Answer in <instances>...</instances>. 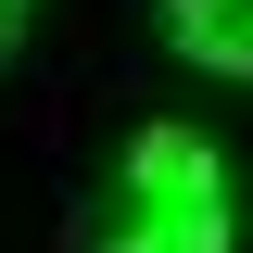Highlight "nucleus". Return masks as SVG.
<instances>
[{
	"mask_svg": "<svg viewBox=\"0 0 253 253\" xmlns=\"http://www.w3.org/2000/svg\"><path fill=\"white\" fill-rule=\"evenodd\" d=\"M228 241H241L228 203H126L114 228V253H228Z\"/></svg>",
	"mask_w": 253,
	"mask_h": 253,
	"instance_id": "3",
	"label": "nucleus"
},
{
	"mask_svg": "<svg viewBox=\"0 0 253 253\" xmlns=\"http://www.w3.org/2000/svg\"><path fill=\"white\" fill-rule=\"evenodd\" d=\"M26 26H38V0H0V63L26 51Z\"/></svg>",
	"mask_w": 253,
	"mask_h": 253,
	"instance_id": "4",
	"label": "nucleus"
},
{
	"mask_svg": "<svg viewBox=\"0 0 253 253\" xmlns=\"http://www.w3.org/2000/svg\"><path fill=\"white\" fill-rule=\"evenodd\" d=\"M126 203H228V152L203 126H139L126 139Z\"/></svg>",
	"mask_w": 253,
	"mask_h": 253,
	"instance_id": "1",
	"label": "nucleus"
},
{
	"mask_svg": "<svg viewBox=\"0 0 253 253\" xmlns=\"http://www.w3.org/2000/svg\"><path fill=\"white\" fill-rule=\"evenodd\" d=\"M152 26L190 76H253V0H152Z\"/></svg>",
	"mask_w": 253,
	"mask_h": 253,
	"instance_id": "2",
	"label": "nucleus"
}]
</instances>
